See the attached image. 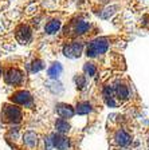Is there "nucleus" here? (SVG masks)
<instances>
[{
	"label": "nucleus",
	"mask_w": 149,
	"mask_h": 150,
	"mask_svg": "<svg viewBox=\"0 0 149 150\" xmlns=\"http://www.w3.org/2000/svg\"><path fill=\"white\" fill-rule=\"evenodd\" d=\"M109 48V42L106 38H99L97 40H93L86 48V54L90 58H96L98 55H102L108 51Z\"/></svg>",
	"instance_id": "1"
},
{
	"label": "nucleus",
	"mask_w": 149,
	"mask_h": 150,
	"mask_svg": "<svg viewBox=\"0 0 149 150\" xmlns=\"http://www.w3.org/2000/svg\"><path fill=\"white\" fill-rule=\"evenodd\" d=\"M4 117L9 122H19L22 119V110L18 106L8 105V106L4 107Z\"/></svg>",
	"instance_id": "2"
},
{
	"label": "nucleus",
	"mask_w": 149,
	"mask_h": 150,
	"mask_svg": "<svg viewBox=\"0 0 149 150\" xmlns=\"http://www.w3.org/2000/svg\"><path fill=\"white\" fill-rule=\"evenodd\" d=\"M11 100H12L14 103H16V105H23V106H26V105H30V103H31L32 98H31V95H30V93H27V91H24V90H20V91H16L12 97H11Z\"/></svg>",
	"instance_id": "3"
},
{
	"label": "nucleus",
	"mask_w": 149,
	"mask_h": 150,
	"mask_svg": "<svg viewBox=\"0 0 149 150\" xmlns=\"http://www.w3.org/2000/svg\"><path fill=\"white\" fill-rule=\"evenodd\" d=\"M82 48H83V47H82L81 43H70L65 47L63 52H65V55L68 56V58H78V56L82 54Z\"/></svg>",
	"instance_id": "4"
},
{
	"label": "nucleus",
	"mask_w": 149,
	"mask_h": 150,
	"mask_svg": "<svg viewBox=\"0 0 149 150\" xmlns=\"http://www.w3.org/2000/svg\"><path fill=\"white\" fill-rule=\"evenodd\" d=\"M23 81V74L18 69H11L6 74V82L8 84H19Z\"/></svg>",
	"instance_id": "5"
},
{
	"label": "nucleus",
	"mask_w": 149,
	"mask_h": 150,
	"mask_svg": "<svg viewBox=\"0 0 149 150\" xmlns=\"http://www.w3.org/2000/svg\"><path fill=\"white\" fill-rule=\"evenodd\" d=\"M16 38L20 43H27L31 39V30L28 25H20V27L16 30Z\"/></svg>",
	"instance_id": "6"
},
{
	"label": "nucleus",
	"mask_w": 149,
	"mask_h": 150,
	"mask_svg": "<svg viewBox=\"0 0 149 150\" xmlns=\"http://www.w3.org/2000/svg\"><path fill=\"white\" fill-rule=\"evenodd\" d=\"M51 144L53 146H55L59 150H66L68 147V139L66 137H63L62 134H55L51 137Z\"/></svg>",
	"instance_id": "7"
},
{
	"label": "nucleus",
	"mask_w": 149,
	"mask_h": 150,
	"mask_svg": "<svg viewBox=\"0 0 149 150\" xmlns=\"http://www.w3.org/2000/svg\"><path fill=\"white\" fill-rule=\"evenodd\" d=\"M114 94L120 100H125L129 98V87L124 83H117L114 86Z\"/></svg>",
	"instance_id": "8"
},
{
	"label": "nucleus",
	"mask_w": 149,
	"mask_h": 150,
	"mask_svg": "<svg viewBox=\"0 0 149 150\" xmlns=\"http://www.w3.org/2000/svg\"><path fill=\"white\" fill-rule=\"evenodd\" d=\"M90 28V24L87 22H75L74 25L71 27V32L74 36H78V35H83L89 31Z\"/></svg>",
	"instance_id": "9"
},
{
	"label": "nucleus",
	"mask_w": 149,
	"mask_h": 150,
	"mask_svg": "<svg viewBox=\"0 0 149 150\" xmlns=\"http://www.w3.org/2000/svg\"><path fill=\"white\" fill-rule=\"evenodd\" d=\"M56 112H58V115L63 119H67V118H71L74 115V109L71 106H68V105H58L56 106Z\"/></svg>",
	"instance_id": "10"
},
{
	"label": "nucleus",
	"mask_w": 149,
	"mask_h": 150,
	"mask_svg": "<svg viewBox=\"0 0 149 150\" xmlns=\"http://www.w3.org/2000/svg\"><path fill=\"white\" fill-rule=\"evenodd\" d=\"M114 141L117 145L124 146V145H126L128 142L130 141V135L128 134L125 130H120V131H117V134L114 135Z\"/></svg>",
	"instance_id": "11"
},
{
	"label": "nucleus",
	"mask_w": 149,
	"mask_h": 150,
	"mask_svg": "<svg viewBox=\"0 0 149 150\" xmlns=\"http://www.w3.org/2000/svg\"><path fill=\"white\" fill-rule=\"evenodd\" d=\"M55 127H56V131H58L59 134H63V133H67V131L70 130V125H68L67 119H63V118H59V119H56Z\"/></svg>",
	"instance_id": "12"
},
{
	"label": "nucleus",
	"mask_w": 149,
	"mask_h": 150,
	"mask_svg": "<svg viewBox=\"0 0 149 150\" xmlns=\"http://www.w3.org/2000/svg\"><path fill=\"white\" fill-rule=\"evenodd\" d=\"M59 28H61V22H58V20H51L48 24H46L44 31H46L47 34H55Z\"/></svg>",
	"instance_id": "13"
},
{
	"label": "nucleus",
	"mask_w": 149,
	"mask_h": 150,
	"mask_svg": "<svg viewBox=\"0 0 149 150\" xmlns=\"http://www.w3.org/2000/svg\"><path fill=\"white\" fill-rule=\"evenodd\" d=\"M91 111V106L89 102H81L77 106V112L78 114H87Z\"/></svg>",
	"instance_id": "14"
},
{
	"label": "nucleus",
	"mask_w": 149,
	"mask_h": 150,
	"mask_svg": "<svg viewBox=\"0 0 149 150\" xmlns=\"http://www.w3.org/2000/svg\"><path fill=\"white\" fill-rule=\"evenodd\" d=\"M61 71H62V66L59 64V63H54L48 69V75L51 78H55V76H58L61 74Z\"/></svg>",
	"instance_id": "15"
},
{
	"label": "nucleus",
	"mask_w": 149,
	"mask_h": 150,
	"mask_svg": "<svg viewBox=\"0 0 149 150\" xmlns=\"http://www.w3.org/2000/svg\"><path fill=\"white\" fill-rule=\"evenodd\" d=\"M96 71H97V69L93 63H86V64H85V72H86L87 75L93 76V75L96 74Z\"/></svg>",
	"instance_id": "16"
},
{
	"label": "nucleus",
	"mask_w": 149,
	"mask_h": 150,
	"mask_svg": "<svg viewBox=\"0 0 149 150\" xmlns=\"http://www.w3.org/2000/svg\"><path fill=\"white\" fill-rule=\"evenodd\" d=\"M75 82H77V84L82 88V87L85 86V83H86V79H85L83 75H78L77 78H75Z\"/></svg>",
	"instance_id": "17"
},
{
	"label": "nucleus",
	"mask_w": 149,
	"mask_h": 150,
	"mask_svg": "<svg viewBox=\"0 0 149 150\" xmlns=\"http://www.w3.org/2000/svg\"><path fill=\"white\" fill-rule=\"evenodd\" d=\"M41 69H43V64H42L41 60H36V62H34V66H32V71H39Z\"/></svg>",
	"instance_id": "18"
}]
</instances>
